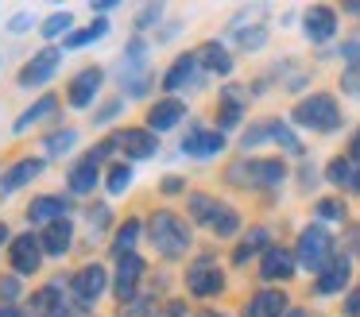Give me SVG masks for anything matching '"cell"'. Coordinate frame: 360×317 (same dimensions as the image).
Instances as JSON below:
<instances>
[{"mask_svg": "<svg viewBox=\"0 0 360 317\" xmlns=\"http://www.w3.org/2000/svg\"><path fill=\"white\" fill-rule=\"evenodd\" d=\"M143 228H148V244L155 247L159 259H182L190 252V224L171 209H155Z\"/></svg>", "mask_w": 360, "mask_h": 317, "instance_id": "obj_1", "label": "cell"}, {"mask_svg": "<svg viewBox=\"0 0 360 317\" xmlns=\"http://www.w3.org/2000/svg\"><path fill=\"white\" fill-rule=\"evenodd\" d=\"M290 116H295V124L314 128V131H337L341 128V108H337V101L329 97V93H314V97L298 101Z\"/></svg>", "mask_w": 360, "mask_h": 317, "instance_id": "obj_2", "label": "cell"}, {"mask_svg": "<svg viewBox=\"0 0 360 317\" xmlns=\"http://www.w3.org/2000/svg\"><path fill=\"white\" fill-rule=\"evenodd\" d=\"M105 290H109V271H105L97 259L94 263H82V267L70 275V298H74V306H78L82 313H86V309L94 306Z\"/></svg>", "mask_w": 360, "mask_h": 317, "instance_id": "obj_3", "label": "cell"}, {"mask_svg": "<svg viewBox=\"0 0 360 317\" xmlns=\"http://www.w3.org/2000/svg\"><path fill=\"white\" fill-rule=\"evenodd\" d=\"M66 290H70V278H51L39 290H32L27 298V317H74V309L66 306Z\"/></svg>", "mask_w": 360, "mask_h": 317, "instance_id": "obj_4", "label": "cell"}, {"mask_svg": "<svg viewBox=\"0 0 360 317\" xmlns=\"http://www.w3.org/2000/svg\"><path fill=\"white\" fill-rule=\"evenodd\" d=\"M43 240L35 236V232H20V236H12V244H8V267H12V275H20V278H32V275H39V267H43Z\"/></svg>", "mask_w": 360, "mask_h": 317, "instance_id": "obj_5", "label": "cell"}, {"mask_svg": "<svg viewBox=\"0 0 360 317\" xmlns=\"http://www.w3.org/2000/svg\"><path fill=\"white\" fill-rule=\"evenodd\" d=\"M229 178H236L240 186H279L287 178V162L283 159H240L236 167H229Z\"/></svg>", "mask_w": 360, "mask_h": 317, "instance_id": "obj_6", "label": "cell"}, {"mask_svg": "<svg viewBox=\"0 0 360 317\" xmlns=\"http://www.w3.org/2000/svg\"><path fill=\"white\" fill-rule=\"evenodd\" d=\"M329 259H333V240H329V232L318 228V224L302 228V236H298V263L306 271H321Z\"/></svg>", "mask_w": 360, "mask_h": 317, "instance_id": "obj_7", "label": "cell"}, {"mask_svg": "<svg viewBox=\"0 0 360 317\" xmlns=\"http://www.w3.org/2000/svg\"><path fill=\"white\" fill-rule=\"evenodd\" d=\"M58 66H63V51H58V46H43V51L16 74V85L20 89H39V85H47L51 77L58 74Z\"/></svg>", "mask_w": 360, "mask_h": 317, "instance_id": "obj_8", "label": "cell"}, {"mask_svg": "<svg viewBox=\"0 0 360 317\" xmlns=\"http://www.w3.org/2000/svg\"><path fill=\"white\" fill-rule=\"evenodd\" d=\"M105 85V70L101 66H82L78 74L70 77V85H66V105L70 108H89L97 101V93H101Z\"/></svg>", "mask_w": 360, "mask_h": 317, "instance_id": "obj_9", "label": "cell"}, {"mask_svg": "<svg viewBox=\"0 0 360 317\" xmlns=\"http://www.w3.org/2000/svg\"><path fill=\"white\" fill-rule=\"evenodd\" d=\"M143 271H148V263H143L140 255L117 259V271H112V294H117L120 306L136 302V290H140V283H143Z\"/></svg>", "mask_w": 360, "mask_h": 317, "instance_id": "obj_10", "label": "cell"}, {"mask_svg": "<svg viewBox=\"0 0 360 317\" xmlns=\"http://www.w3.org/2000/svg\"><path fill=\"white\" fill-rule=\"evenodd\" d=\"M112 143L124 151V159H151V155H159V136L151 128H120V131H112Z\"/></svg>", "mask_w": 360, "mask_h": 317, "instance_id": "obj_11", "label": "cell"}, {"mask_svg": "<svg viewBox=\"0 0 360 317\" xmlns=\"http://www.w3.org/2000/svg\"><path fill=\"white\" fill-rule=\"evenodd\" d=\"M143 120H148V128L155 131V136H159V131L179 128V124L186 120V101H182V97H159V101H151Z\"/></svg>", "mask_w": 360, "mask_h": 317, "instance_id": "obj_12", "label": "cell"}, {"mask_svg": "<svg viewBox=\"0 0 360 317\" xmlns=\"http://www.w3.org/2000/svg\"><path fill=\"white\" fill-rule=\"evenodd\" d=\"M225 151V136H221L217 128H202V124H194V128L182 136V155H190V159H213V155Z\"/></svg>", "mask_w": 360, "mask_h": 317, "instance_id": "obj_13", "label": "cell"}, {"mask_svg": "<svg viewBox=\"0 0 360 317\" xmlns=\"http://www.w3.org/2000/svg\"><path fill=\"white\" fill-rule=\"evenodd\" d=\"M186 290L194 294V298H213V294L225 290V271H217L210 259L194 263V267L186 271Z\"/></svg>", "mask_w": 360, "mask_h": 317, "instance_id": "obj_14", "label": "cell"}, {"mask_svg": "<svg viewBox=\"0 0 360 317\" xmlns=\"http://www.w3.org/2000/svg\"><path fill=\"white\" fill-rule=\"evenodd\" d=\"M43 167H47V162H43V159H32V155H27V159H16L8 170H4V174H0V201L12 198L16 190H24L27 182H35V178L43 174Z\"/></svg>", "mask_w": 360, "mask_h": 317, "instance_id": "obj_15", "label": "cell"}, {"mask_svg": "<svg viewBox=\"0 0 360 317\" xmlns=\"http://www.w3.org/2000/svg\"><path fill=\"white\" fill-rule=\"evenodd\" d=\"M66 209H70V201H66L63 193H39V198L27 201L24 213H27V221H32V224H43V228H47V224L63 221Z\"/></svg>", "mask_w": 360, "mask_h": 317, "instance_id": "obj_16", "label": "cell"}, {"mask_svg": "<svg viewBox=\"0 0 360 317\" xmlns=\"http://www.w3.org/2000/svg\"><path fill=\"white\" fill-rule=\"evenodd\" d=\"M97 186H101V167H97L94 159H86V155H82V159L66 170V190L78 193V198H86V193L97 190Z\"/></svg>", "mask_w": 360, "mask_h": 317, "instance_id": "obj_17", "label": "cell"}, {"mask_svg": "<svg viewBox=\"0 0 360 317\" xmlns=\"http://www.w3.org/2000/svg\"><path fill=\"white\" fill-rule=\"evenodd\" d=\"M39 240H43V252H47L51 259H63V255L74 247V221L63 216V221L47 224V228L39 232Z\"/></svg>", "mask_w": 360, "mask_h": 317, "instance_id": "obj_18", "label": "cell"}, {"mask_svg": "<svg viewBox=\"0 0 360 317\" xmlns=\"http://www.w3.org/2000/svg\"><path fill=\"white\" fill-rule=\"evenodd\" d=\"M349 275H352V263H349V255H337L333 252V259L321 267V275H318V294H337V290H345L349 286Z\"/></svg>", "mask_w": 360, "mask_h": 317, "instance_id": "obj_19", "label": "cell"}, {"mask_svg": "<svg viewBox=\"0 0 360 317\" xmlns=\"http://www.w3.org/2000/svg\"><path fill=\"white\" fill-rule=\"evenodd\" d=\"M295 275V255L287 247H267L264 252V263H259V278L264 283H283V278Z\"/></svg>", "mask_w": 360, "mask_h": 317, "instance_id": "obj_20", "label": "cell"}, {"mask_svg": "<svg viewBox=\"0 0 360 317\" xmlns=\"http://www.w3.org/2000/svg\"><path fill=\"white\" fill-rule=\"evenodd\" d=\"M302 27H306V39H310V43H326V39H333V31H337V12L326 8V4H318V8L306 12Z\"/></svg>", "mask_w": 360, "mask_h": 317, "instance_id": "obj_21", "label": "cell"}, {"mask_svg": "<svg viewBox=\"0 0 360 317\" xmlns=\"http://www.w3.org/2000/svg\"><path fill=\"white\" fill-rule=\"evenodd\" d=\"M287 306L290 302L283 290H259V294H252V302L244 306V317H283Z\"/></svg>", "mask_w": 360, "mask_h": 317, "instance_id": "obj_22", "label": "cell"}, {"mask_svg": "<svg viewBox=\"0 0 360 317\" xmlns=\"http://www.w3.org/2000/svg\"><path fill=\"white\" fill-rule=\"evenodd\" d=\"M244 105H248V93H244L240 85H225V93H221V108H217L221 128H236L240 116H244Z\"/></svg>", "mask_w": 360, "mask_h": 317, "instance_id": "obj_23", "label": "cell"}, {"mask_svg": "<svg viewBox=\"0 0 360 317\" xmlns=\"http://www.w3.org/2000/svg\"><path fill=\"white\" fill-rule=\"evenodd\" d=\"M140 232H143V221H140V216H124V224H117V232H112V255H117V259L136 255Z\"/></svg>", "mask_w": 360, "mask_h": 317, "instance_id": "obj_24", "label": "cell"}, {"mask_svg": "<svg viewBox=\"0 0 360 317\" xmlns=\"http://www.w3.org/2000/svg\"><path fill=\"white\" fill-rule=\"evenodd\" d=\"M55 112H58V97H55V93H47V97H39L35 105H27L24 112L16 116L12 131H16V136H24V131H27V128H35V124H39L43 116H55Z\"/></svg>", "mask_w": 360, "mask_h": 317, "instance_id": "obj_25", "label": "cell"}, {"mask_svg": "<svg viewBox=\"0 0 360 317\" xmlns=\"http://www.w3.org/2000/svg\"><path fill=\"white\" fill-rule=\"evenodd\" d=\"M202 66V62H198V54L190 51V54H179V58H174V66L167 70L163 74V89H167V97H174V89H182V85L190 82V77H194V70Z\"/></svg>", "mask_w": 360, "mask_h": 317, "instance_id": "obj_26", "label": "cell"}, {"mask_svg": "<svg viewBox=\"0 0 360 317\" xmlns=\"http://www.w3.org/2000/svg\"><path fill=\"white\" fill-rule=\"evenodd\" d=\"M194 54H198V62H202V66L210 70V74H229V70H233V58H229V51L217 43V39H210V43H202Z\"/></svg>", "mask_w": 360, "mask_h": 317, "instance_id": "obj_27", "label": "cell"}, {"mask_svg": "<svg viewBox=\"0 0 360 317\" xmlns=\"http://www.w3.org/2000/svg\"><path fill=\"white\" fill-rule=\"evenodd\" d=\"M186 205H190V213H194L198 224H213V221L221 216V209H225L217 198H210V193H190Z\"/></svg>", "mask_w": 360, "mask_h": 317, "instance_id": "obj_28", "label": "cell"}, {"mask_svg": "<svg viewBox=\"0 0 360 317\" xmlns=\"http://www.w3.org/2000/svg\"><path fill=\"white\" fill-rule=\"evenodd\" d=\"M74 143H78V128H58L43 139V151H47L51 159H63V155L74 151Z\"/></svg>", "mask_w": 360, "mask_h": 317, "instance_id": "obj_29", "label": "cell"}, {"mask_svg": "<svg viewBox=\"0 0 360 317\" xmlns=\"http://www.w3.org/2000/svg\"><path fill=\"white\" fill-rule=\"evenodd\" d=\"M132 186V162L128 159H112L109 170H105V190L109 193H124Z\"/></svg>", "mask_w": 360, "mask_h": 317, "instance_id": "obj_30", "label": "cell"}, {"mask_svg": "<svg viewBox=\"0 0 360 317\" xmlns=\"http://www.w3.org/2000/svg\"><path fill=\"white\" fill-rule=\"evenodd\" d=\"M326 178H329V182H333V186H352V190H356L360 167H356V162L349 159V155H345V159H333V162H329V167H326Z\"/></svg>", "mask_w": 360, "mask_h": 317, "instance_id": "obj_31", "label": "cell"}, {"mask_svg": "<svg viewBox=\"0 0 360 317\" xmlns=\"http://www.w3.org/2000/svg\"><path fill=\"white\" fill-rule=\"evenodd\" d=\"M109 27H112L109 20H94L86 31H74V35L63 39V43L70 46V51H78V46H89V43H97V39H105V35H109Z\"/></svg>", "mask_w": 360, "mask_h": 317, "instance_id": "obj_32", "label": "cell"}, {"mask_svg": "<svg viewBox=\"0 0 360 317\" xmlns=\"http://www.w3.org/2000/svg\"><path fill=\"white\" fill-rule=\"evenodd\" d=\"M70 27H74V15H70V12H55V15H47V20H43L39 35L47 39V43H51V39H58V35L70 39V35H74Z\"/></svg>", "mask_w": 360, "mask_h": 317, "instance_id": "obj_33", "label": "cell"}, {"mask_svg": "<svg viewBox=\"0 0 360 317\" xmlns=\"http://www.w3.org/2000/svg\"><path fill=\"white\" fill-rule=\"evenodd\" d=\"M267 240H271V232H267V228H252L248 236H244V244L236 247V255H233V259H236V263H244L248 255H256L259 247L267 252Z\"/></svg>", "mask_w": 360, "mask_h": 317, "instance_id": "obj_34", "label": "cell"}, {"mask_svg": "<svg viewBox=\"0 0 360 317\" xmlns=\"http://www.w3.org/2000/svg\"><path fill=\"white\" fill-rule=\"evenodd\" d=\"M275 124H279V120H264V124H256V128H248V131L240 136V147H244V151H252V147L275 139Z\"/></svg>", "mask_w": 360, "mask_h": 317, "instance_id": "obj_35", "label": "cell"}, {"mask_svg": "<svg viewBox=\"0 0 360 317\" xmlns=\"http://www.w3.org/2000/svg\"><path fill=\"white\" fill-rule=\"evenodd\" d=\"M109 221H112V209H109V205H89V209H86V228H89V236H101V232L109 228Z\"/></svg>", "mask_w": 360, "mask_h": 317, "instance_id": "obj_36", "label": "cell"}, {"mask_svg": "<svg viewBox=\"0 0 360 317\" xmlns=\"http://www.w3.org/2000/svg\"><path fill=\"white\" fill-rule=\"evenodd\" d=\"M210 228H213V236H221V240H225V236H236V228H240V213L225 205V209H221V216L210 224Z\"/></svg>", "mask_w": 360, "mask_h": 317, "instance_id": "obj_37", "label": "cell"}, {"mask_svg": "<svg viewBox=\"0 0 360 317\" xmlns=\"http://www.w3.org/2000/svg\"><path fill=\"white\" fill-rule=\"evenodd\" d=\"M120 112H124V93H120V97H109V101H105V105L94 112V124H101V128H105V124H112Z\"/></svg>", "mask_w": 360, "mask_h": 317, "instance_id": "obj_38", "label": "cell"}, {"mask_svg": "<svg viewBox=\"0 0 360 317\" xmlns=\"http://www.w3.org/2000/svg\"><path fill=\"white\" fill-rule=\"evenodd\" d=\"M20 302V275H4L0 278V306H16Z\"/></svg>", "mask_w": 360, "mask_h": 317, "instance_id": "obj_39", "label": "cell"}, {"mask_svg": "<svg viewBox=\"0 0 360 317\" xmlns=\"http://www.w3.org/2000/svg\"><path fill=\"white\" fill-rule=\"evenodd\" d=\"M159 15H163V4H143L140 12H136V23H132V27H136V31H148L151 23H159Z\"/></svg>", "mask_w": 360, "mask_h": 317, "instance_id": "obj_40", "label": "cell"}, {"mask_svg": "<svg viewBox=\"0 0 360 317\" xmlns=\"http://www.w3.org/2000/svg\"><path fill=\"white\" fill-rule=\"evenodd\" d=\"M318 216H321V221H341V216H345V201H337V198L318 201Z\"/></svg>", "mask_w": 360, "mask_h": 317, "instance_id": "obj_41", "label": "cell"}, {"mask_svg": "<svg viewBox=\"0 0 360 317\" xmlns=\"http://www.w3.org/2000/svg\"><path fill=\"white\" fill-rule=\"evenodd\" d=\"M341 85H345V93L360 97V70H356V66H349V70H345V77H341Z\"/></svg>", "mask_w": 360, "mask_h": 317, "instance_id": "obj_42", "label": "cell"}, {"mask_svg": "<svg viewBox=\"0 0 360 317\" xmlns=\"http://www.w3.org/2000/svg\"><path fill=\"white\" fill-rule=\"evenodd\" d=\"M345 58H349V66H356L360 70V43H345Z\"/></svg>", "mask_w": 360, "mask_h": 317, "instance_id": "obj_43", "label": "cell"}, {"mask_svg": "<svg viewBox=\"0 0 360 317\" xmlns=\"http://www.w3.org/2000/svg\"><path fill=\"white\" fill-rule=\"evenodd\" d=\"M345 313H349V317H360V290L349 294V302H345Z\"/></svg>", "mask_w": 360, "mask_h": 317, "instance_id": "obj_44", "label": "cell"}, {"mask_svg": "<svg viewBox=\"0 0 360 317\" xmlns=\"http://www.w3.org/2000/svg\"><path fill=\"white\" fill-rule=\"evenodd\" d=\"M163 193H182V178L179 174H167L163 178Z\"/></svg>", "mask_w": 360, "mask_h": 317, "instance_id": "obj_45", "label": "cell"}, {"mask_svg": "<svg viewBox=\"0 0 360 317\" xmlns=\"http://www.w3.org/2000/svg\"><path fill=\"white\" fill-rule=\"evenodd\" d=\"M8 31H12V35H24V31H27V15H12Z\"/></svg>", "mask_w": 360, "mask_h": 317, "instance_id": "obj_46", "label": "cell"}, {"mask_svg": "<svg viewBox=\"0 0 360 317\" xmlns=\"http://www.w3.org/2000/svg\"><path fill=\"white\" fill-rule=\"evenodd\" d=\"M349 159H352V162H356V167H360V131H356V136H352V147H349Z\"/></svg>", "mask_w": 360, "mask_h": 317, "instance_id": "obj_47", "label": "cell"}, {"mask_svg": "<svg viewBox=\"0 0 360 317\" xmlns=\"http://www.w3.org/2000/svg\"><path fill=\"white\" fill-rule=\"evenodd\" d=\"M0 317H24V309H16V306H0Z\"/></svg>", "mask_w": 360, "mask_h": 317, "instance_id": "obj_48", "label": "cell"}, {"mask_svg": "<svg viewBox=\"0 0 360 317\" xmlns=\"http://www.w3.org/2000/svg\"><path fill=\"white\" fill-rule=\"evenodd\" d=\"M0 244H12V232H8V224L0 221Z\"/></svg>", "mask_w": 360, "mask_h": 317, "instance_id": "obj_49", "label": "cell"}, {"mask_svg": "<svg viewBox=\"0 0 360 317\" xmlns=\"http://www.w3.org/2000/svg\"><path fill=\"white\" fill-rule=\"evenodd\" d=\"M290 317H302V309H290Z\"/></svg>", "mask_w": 360, "mask_h": 317, "instance_id": "obj_50", "label": "cell"}, {"mask_svg": "<svg viewBox=\"0 0 360 317\" xmlns=\"http://www.w3.org/2000/svg\"><path fill=\"white\" fill-rule=\"evenodd\" d=\"M202 317H225V313H202Z\"/></svg>", "mask_w": 360, "mask_h": 317, "instance_id": "obj_51", "label": "cell"}]
</instances>
